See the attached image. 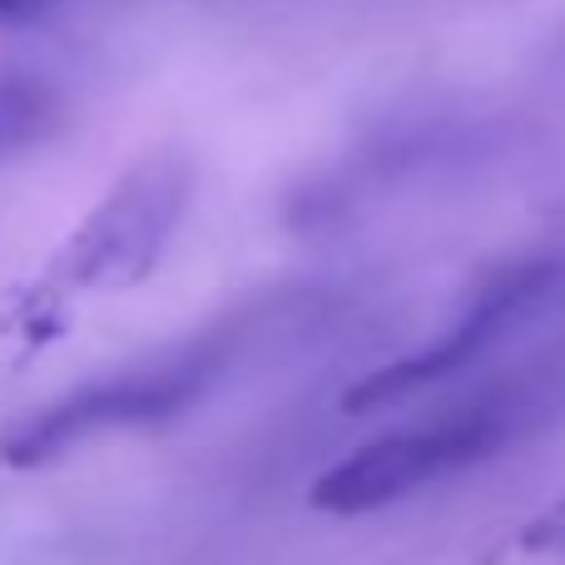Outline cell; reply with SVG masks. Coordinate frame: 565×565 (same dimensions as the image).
<instances>
[{
  "instance_id": "1",
  "label": "cell",
  "mask_w": 565,
  "mask_h": 565,
  "mask_svg": "<svg viewBox=\"0 0 565 565\" xmlns=\"http://www.w3.org/2000/svg\"><path fill=\"white\" fill-rule=\"evenodd\" d=\"M214 367H218L214 352H184V358L159 362V367L75 387L70 397L20 417L0 437V457L10 467H45V461H60L65 451L85 447V441L105 437V431L169 422L204 397V387L214 382Z\"/></svg>"
},
{
  "instance_id": "2",
  "label": "cell",
  "mask_w": 565,
  "mask_h": 565,
  "mask_svg": "<svg viewBox=\"0 0 565 565\" xmlns=\"http://www.w3.org/2000/svg\"><path fill=\"white\" fill-rule=\"evenodd\" d=\"M184 204H189V164L179 154H149L70 234V244L55 258L60 282L99 288V292L135 288L139 278H149V268L169 248L179 218H184Z\"/></svg>"
},
{
  "instance_id": "3",
  "label": "cell",
  "mask_w": 565,
  "mask_h": 565,
  "mask_svg": "<svg viewBox=\"0 0 565 565\" xmlns=\"http://www.w3.org/2000/svg\"><path fill=\"white\" fill-rule=\"evenodd\" d=\"M561 292H565V258H531V264L501 268L437 342H427V348L412 352V358H397V362H387V367L367 372L358 387H348L342 407H348L352 417H362V412H382V407H392V402H407V397H417V392L437 387V382L457 377L471 362L487 358L497 342H507L521 322L541 318Z\"/></svg>"
},
{
  "instance_id": "4",
  "label": "cell",
  "mask_w": 565,
  "mask_h": 565,
  "mask_svg": "<svg viewBox=\"0 0 565 565\" xmlns=\"http://www.w3.org/2000/svg\"><path fill=\"white\" fill-rule=\"evenodd\" d=\"M507 427L511 417L501 407H467L457 417L431 422V427L392 431V437H377L362 451H352L332 471H322L312 481L308 501L318 511H332V516H362V511L392 507L407 491L497 451L507 441Z\"/></svg>"
},
{
  "instance_id": "5",
  "label": "cell",
  "mask_w": 565,
  "mask_h": 565,
  "mask_svg": "<svg viewBox=\"0 0 565 565\" xmlns=\"http://www.w3.org/2000/svg\"><path fill=\"white\" fill-rule=\"evenodd\" d=\"M60 125L55 85L35 75H0V159L45 145Z\"/></svg>"
},
{
  "instance_id": "6",
  "label": "cell",
  "mask_w": 565,
  "mask_h": 565,
  "mask_svg": "<svg viewBox=\"0 0 565 565\" xmlns=\"http://www.w3.org/2000/svg\"><path fill=\"white\" fill-rule=\"evenodd\" d=\"M521 541H526V551H561L565 556V501L556 511H546L541 521H531Z\"/></svg>"
},
{
  "instance_id": "7",
  "label": "cell",
  "mask_w": 565,
  "mask_h": 565,
  "mask_svg": "<svg viewBox=\"0 0 565 565\" xmlns=\"http://www.w3.org/2000/svg\"><path fill=\"white\" fill-rule=\"evenodd\" d=\"M55 0H0V25H20V20H35L40 10H50Z\"/></svg>"
}]
</instances>
